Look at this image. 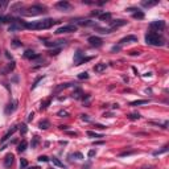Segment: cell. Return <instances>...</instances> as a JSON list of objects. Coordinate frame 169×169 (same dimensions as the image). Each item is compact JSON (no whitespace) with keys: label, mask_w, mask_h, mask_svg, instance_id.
<instances>
[{"label":"cell","mask_w":169,"mask_h":169,"mask_svg":"<svg viewBox=\"0 0 169 169\" xmlns=\"http://www.w3.org/2000/svg\"><path fill=\"white\" fill-rule=\"evenodd\" d=\"M57 21L53 19H44V20L33 21V23H27L25 28L27 29H32V31H40V29H49L55 24Z\"/></svg>","instance_id":"obj_1"},{"label":"cell","mask_w":169,"mask_h":169,"mask_svg":"<svg viewBox=\"0 0 169 169\" xmlns=\"http://www.w3.org/2000/svg\"><path fill=\"white\" fill-rule=\"evenodd\" d=\"M110 19H111V13H106V12L100 13V16H99V20L100 21H108Z\"/></svg>","instance_id":"obj_21"},{"label":"cell","mask_w":169,"mask_h":169,"mask_svg":"<svg viewBox=\"0 0 169 169\" xmlns=\"http://www.w3.org/2000/svg\"><path fill=\"white\" fill-rule=\"evenodd\" d=\"M149 28L156 32H161V31H164V28H165V21H162V20L153 21V23L149 24Z\"/></svg>","instance_id":"obj_5"},{"label":"cell","mask_w":169,"mask_h":169,"mask_svg":"<svg viewBox=\"0 0 169 169\" xmlns=\"http://www.w3.org/2000/svg\"><path fill=\"white\" fill-rule=\"evenodd\" d=\"M16 104H17V102L15 100V102H12V103H9L8 104V107L5 108V114H11V112H13V110L16 108Z\"/></svg>","instance_id":"obj_15"},{"label":"cell","mask_w":169,"mask_h":169,"mask_svg":"<svg viewBox=\"0 0 169 169\" xmlns=\"http://www.w3.org/2000/svg\"><path fill=\"white\" fill-rule=\"evenodd\" d=\"M132 16H134L135 19H139V20L144 19V13H143L140 9H136V12H134V13H132Z\"/></svg>","instance_id":"obj_19"},{"label":"cell","mask_w":169,"mask_h":169,"mask_svg":"<svg viewBox=\"0 0 169 169\" xmlns=\"http://www.w3.org/2000/svg\"><path fill=\"white\" fill-rule=\"evenodd\" d=\"M16 130H17V128H16V127H15V128H12V130H9V131H8L7 134H5V135H4V136H3V139H1V143L7 142L8 139H9V136H11V135H12V134H13V132L16 131Z\"/></svg>","instance_id":"obj_17"},{"label":"cell","mask_w":169,"mask_h":169,"mask_svg":"<svg viewBox=\"0 0 169 169\" xmlns=\"http://www.w3.org/2000/svg\"><path fill=\"white\" fill-rule=\"evenodd\" d=\"M55 8L59 11H65V12H69L71 9V4L69 1H58V3H55Z\"/></svg>","instance_id":"obj_7"},{"label":"cell","mask_w":169,"mask_h":169,"mask_svg":"<svg viewBox=\"0 0 169 169\" xmlns=\"http://www.w3.org/2000/svg\"><path fill=\"white\" fill-rule=\"evenodd\" d=\"M166 149H168V147H164V148L161 149V151H157V152H155V153H153V155H160V153H164V152H166Z\"/></svg>","instance_id":"obj_36"},{"label":"cell","mask_w":169,"mask_h":169,"mask_svg":"<svg viewBox=\"0 0 169 169\" xmlns=\"http://www.w3.org/2000/svg\"><path fill=\"white\" fill-rule=\"evenodd\" d=\"M81 118H82L83 120H89V115H81Z\"/></svg>","instance_id":"obj_38"},{"label":"cell","mask_w":169,"mask_h":169,"mask_svg":"<svg viewBox=\"0 0 169 169\" xmlns=\"http://www.w3.org/2000/svg\"><path fill=\"white\" fill-rule=\"evenodd\" d=\"M128 118H130V119H132V120H135V119H139V118H140V115H139V114H131V115H128Z\"/></svg>","instance_id":"obj_34"},{"label":"cell","mask_w":169,"mask_h":169,"mask_svg":"<svg viewBox=\"0 0 169 169\" xmlns=\"http://www.w3.org/2000/svg\"><path fill=\"white\" fill-rule=\"evenodd\" d=\"M28 166V161L25 159H21L20 160V169H25Z\"/></svg>","instance_id":"obj_28"},{"label":"cell","mask_w":169,"mask_h":169,"mask_svg":"<svg viewBox=\"0 0 169 169\" xmlns=\"http://www.w3.org/2000/svg\"><path fill=\"white\" fill-rule=\"evenodd\" d=\"M95 153H97V152H95V149H91V151H89L87 156H89V157H94V156H95Z\"/></svg>","instance_id":"obj_37"},{"label":"cell","mask_w":169,"mask_h":169,"mask_svg":"<svg viewBox=\"0 0 169 169\" xmlns=\"http://www.w3.org/2000/svg\"><path fill=\"white\" fill-rule=\"evenodd\" d=\"M38 161L40 162H46V161H49V157L48 156H38Z\"/></svg>","instance_id":"obj_30"},{"label":"cell","mask_w":169,"mask_h":169,"mask_svg":"<svg viewBox=\"0 0 169 169\" xmlns=\"http://www.w3.org/2000/svg\"><path fill=\"white\" fill-rule=\"evenodd\" d=\"M49 104H50V99H46L45 102H42V103H41V106H40V110H45V108H46Z\"/></svg>","instance_id":"obj_26"},{"label":"cell","mask_w":169,"mask_h":169,"mask_svg":"<svg viewBox=\"0 0 169 169\" xmlns=\"http://www.w3.org/2000/svg\"><path fill=\"white\" fill-rule=\"evenodd\" d=\"M31 169H38V168H37V166H33V168H31Z\"/></svg>","instance_id":"obj_42"},{"label":"cell","mask_w":169,"mask_h":169,"mask_svg":"<svg viewBox=\"0 0 169 169\" xmlns=\"http://www.w3.org/2000/svg\"><path fill=\"white\" fill-rule=\"evenodd\" d=\"M69 157H70V159H75V160H82L83 159V155H82V153H79V152H75V153H71Z\"/></svg>","instance_id":"obj_23"},{"label":"cell","mask_w":169,"mask_h":169,"mask_svg":"<svg viewBox=\"0 0 169 169\" xmlns=\"http://www.w3.org/2000/svg\"><path fill=\"white\" fill-rule=\"evenodd\" d=\"M33 116H35V114H33V112H31V114H29V118H28V120H32V119H33Z\"/></svg>","instance_id":"obj_40"},{"label":"cell","mask_w":169,"mask_h":169,"mask_svg":"<svg viewBox=\"0 0 169 169\" xmlns=\"http://www.w3.org/2000/svg\"><path fill=\"white\" fill-rule=\"evenodd\" d=\"M69 86H70V83H62L61 86H58V87H57V89H55V91L58 93V91H61V90H62V89H67V87H69Z\"/></svg>","instance_id":"obj_27"},{"label":"cell","mask_w":169,"mask_h":169,"mask_svg":"<svg viewBox=\"0 0 169 169\" xmlns=\"http://www.w3.org/2000/svg\"><path fill=\"white\" fill-rule=\"evenodd\" d=\"M66 41L65 40H58V41H45V46L48 48H55V46H61V45H65Z\"/></svg>","instance_id":"obj_8"},{"label":"cell","mask_w":169,"mask_h":169,"mask_svg":"<svg viewBox=\"0 0 169 169\" xmlns=\"http://www.w3.org/2000/svg\"><path fill=\"white\" fill-rule=\"evenodd\" d=\"M38 142H40V139H38V136H35V139H33V142H32V148H36L38 144Z\"/></svg>","instance_id":"obj_29"},{"label":"cell","mask_w":169,"mask_h":169,"mask_svg":"<svg viewBox=\"0 0 169 169\" xmlns=\"http://www.w3.org/2000/svg\"><path fill=\"white\" fill-rule=\"evenodd\" d=\"M82 95H83V93H82V90L81 89H77L73 93V98H74V99H81Z\"/></svg>","instance_id":"obj_20"},{"label":"cell","mask_w":169,"mask_h":169,"mask_svg":"<svg viewBox=\"0 0 169 169\" xmlns=\"http://www.w3.org/2000/svg\"><path fill=\"white\" fill-rule=\"evenodd\" d=\"M59 128L61 130H67V126H59Z\"/></svg>","instance_id":"obj_41"},{"label":"cell","mask_w":169,"mask_h":169,"mask_svg":"<svg viewBox=\"0 0 169 169\" xmlns=\"http://www.w3.org/2000/svg\"><path fill=\"white\" fill-rule=\"evenodd\" d=\"M13 155L12 153H9V155L5 156V159H4V166L5 168H9V166H12V164H13Z\"/></svg>","instance_id":"obj_10"},{"label":"cell","mask_w":169,"mask_h":169,"mask_svg":"<svg viewBox=\"0 0 169 169\" xmlns=\"http://www.w3.org/2000/svg\"><path fill=\"white\" fill-rule=\"evenodd\" d=\"M78 78H79V79H87V78H89V74H87L86 71H85V73H81L79 75H78Z\"/></svg>","instance_id":"obj_31"},{"label":"cell","mask_w":169,"mask_h":169,"mask_svg":"<svg viewBox=\"0 0 169 169\" xmlns=\"http://www.w3.org/2000/svg\"><path fill=\"white\" fill-rule=\"evenodd\" d=\"M87 42H89L91 46H95V48H99V46H102V44H103L102 38L97 37V36H91V37H89L87 38Z\"/></svg>","instance_id":"obj_6"},{"label":"cell","mask_w":169,"mask_h":169,"mask_svg":"<svg viewBox=\"0 0 169 169\" xmlns=\"http://www.w3.org/2000/svg\"><path fill=\"white\" fill-rule=\"evenodd\" d=\"M145 42L148 45H153V46H161L164 45V38L155 32H149L145 35Z\"/></svg>","instance_id":"obj_2"},{"label":"cell","mask_w":169,"mask_h":169,"mask_svg":"<svg viewBox=\"0 0 169 169\" xmlns=\"http://www.w3.org/2000/svg\"><path fill=\"white\" fill-rule=\"evenodd\" d=\"M138 41V37L136 36H127V37L122 38L119 41V45H124V44H130V42H136Z\"/></svg>","instance_id":"obj_9"},{"label":"cell","mask_w":169,"mask_h":169,"mask_svg":"<svg viewBox=\"0 0 169 169\" xmlns=\"http://www.w3.org/2000/svg\"><path fill=\"white\" fill-rule=\"evenodd\" d=\"M50 161L53 162V165H55V166H58V168H65V165H63V162L62 161H59L57 157H52L50 159Z\"/></svg>","instance_id":"obj_16"},{"label":"cell","mask_w":169,"mask_h":169,"mask_svg":"<svg viewBox=\"0 0 169 169\" xmlns=\"http://www.w3.org/2000/svg\"><path fill=\"white\" fill-rule=\"evenodd\" d=\"M127 24V21L126 20H115L111 23V31L115 29V28H119V27H123V25Z\"/></svg>","instance_id":"obj_12"},{"label":"cell","mask_w":169,"mask_h":169,"mask_svg":"<svg viewBox=\"0 0 169 169\" xmlns=\"http://www.w3.org/2000/svg\"><path fill=\"white\" fill-rule=\"evenodd\" d=\"M49 126H50V123H49V122L46 120V119H44V120H41L40 123H38V127L41 128V130H46V128H48Z\"/></svg>","instance_id":"obj_18"},{"label":"cell","mask_w":169,"mask_h":169,"mask_svg":"<svg viewBox=\"0 0 169 169\" xmlns=\"http://www.w3.org/2000/svg\"><path fill=\"white\" fill-rule=\"evenodd\" d=\"M24 57L28 59H37L40 58V55L37 54V53H35L33 50H27V52L24 53Z\"/></svg>","instance_id":"obj_11"},{"label":"cell","mask_w":169,"mask_h":169,"mask_svg":"<svg viewBox=\"0 0 169 169\" xmlns=\"http://www.w3.org/2000/svg\"><path fill=\"white\" fill-rule=\"evenodd\" d=\"M106 67H107V63H98V65H95L94 66V71L95 73H102L103 70H106Z\"/></svg>","instance_id":"obj_14"},{"label":"cell","mask_w":169,"mask_h":169,"mask_svg":"<svg viewBox=\"0 0 169 169\" xmlns=\"http://www.w3.org/2000/svg\"><path fill=\"white\" fill-rule=\"evenodd\" d=\"M27 131H28V130H27V126H25V124L20 126V132H21V134H27Z\"/></svg>","instance_id":"obj_35"},{"label":"cell","mask_w":169,"mask_h":169,"mask_svg":"<svg viewBox=\"0 0 169 169\" xmlns=\"http://www.w3.org/2000/svg\"><path fill=\"white\" fill-rule=\"evenodd\" d=\"M148 103V100L145 99H140V100H135V102H131V106H140V104H147Z\"/></svg>","instance_id":"obj_24"},{"label":"cell","mask_w":169,"mask_h":169,"mask_svg":"<svg viewBox=\"0 0 169 169\" xmlns=\"http://www.w3.org/2000/svg\"><path fill=\"white\" fill-rule=\"evenodd\" d=\"M79 24L81 25H86V27H87V25H94V23L91 20H86V21H81Z\"/></svg>","instance_id":"obj_33"},{"label":"cell","mask_w":169,"mask_h":169,"mask_svg":"<svg viewBox=\"0 0 169 169\" xmlns=\"http://www.w3.org/2000/svg\"><path fill=\"white\" fill-rule=\"evenodd\" d=\"M87 136H90V138H95V139H98V138H103V135L95 134V132H93V131H87Z\"/></svg>","instance_id":"obj_25"},{"label":"cell","mask_w":169,"mask_h":169,"mask_svg":"<svg viewBox=\"0 0 169 169\" xmlns=\"http://www.w3.org/2000/svg\"><path fill=\"white\" fill-rule=\"evenodd\" d=\"M78 27L77 25H73V24H66V25H62V27H59L55 33L57 35H62V33H73V32H77Z\"/></svg>","instance_id":"obj_4"},{"label":"cell","mask_w":169,"mask_h":169,"mask_svg":"<svg viewBox=\"0 0 169 169\" xmlns=\"http://www.w3.org/2000/svg\"><path fill=\"white\" fill-rule=\"evenodd\" d=\"M58 116H61V118H67V116H69V112H67V111H59V112H58Z\"/></svg>","instance_id":"obj_32"},{"label":"cell","mask_w":169,"mask_h":169,"mask_svg":"<svg viewBox=\"0 0 169 169\" xmlns=\"http://www.w3.org/2000/svg\"><path fill=\"white\" fill-rule=\"evenodd\" d=\"M20 45H21V44L17 41V40H15V41H13V46H20Z\"/></svg>","instance_id":"obj_39"},{"label":"cell","mask_w":169,"mask_h":169,"mask_svg":"<svg viewBox=\"0 0 169 169\" xmlns=\"http://www.w3.org/2000/svg\"><path fill=\"white\" fill-rule=\"evenodd\" d=\"M159 4V0H151V1H142V5L145 8H151V7H155V5H157Z\"/></svg>","instance_id":"obj_13"},{"label":"cell","mask_w":169,"mask_h":169,"mask_svg":"<svg viewBox=\"0 0 169 169\" xmlns=\"http://www.w3.org/2000/svg\"><path fill=\"white\" fill-rule=\"evenodd\" d=\"M27 147H28V143L24 140V142H21L20 144H19V147H17V151H19V152H24L25 149H27Z\"/></svg>","instance_id":"obj_22"},{"label":"cell","mask_w":169,"mask_h":169,"mask_svg":"<svg viewBox=\"0 0 169 169\" xmlns=\"http://www.w3.org/2000/svg\"><path fill=\"white\" fill-rule=\"evenodd\" d=\"M44 12H45V7L40 5V4H35V5L28 8V12H25V13L28 16H37V15H41Z\"/></svg>","instance_id":"obj_3"}]
</instances>
